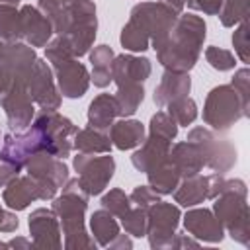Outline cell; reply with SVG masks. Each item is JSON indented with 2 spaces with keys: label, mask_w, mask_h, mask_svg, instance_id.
Segmentation results:
<instances>
[{
  "label": "cell",
  "mask_w": 250,
  "mask_h": 250,
  "mask_svg": "<svg viewBox=\"0 0 250 250\" xmlns=\"http://www.w3.org/2000/svg\"><path fill=\"white\" fill-rule=\"evenodd\" d=\"M205 37L207 23L201 16L180 14L166 39L156 49V59L166 70L189 72L199 61Z\"/></svg>",
  "instance_id": "1"
},
{
  "label": "cell",
  "mask_w": 250,
  "mask_h": 250,
  "mask_svg": "<svg viewBox=\"0 0 250 250\" xmlns=\"http://www.w3.org/2000/svg\"><path fill=\"white\" fill-rule=\"evenodd\" d=\"M51 23L57 37H61L68 51L80 59L90 53L96 39V4L92 0H62Z\"/></svg>",
  "instance_id": "2"
},
{
  "label": "cell",
  "mask_w": 250,
  "mask_h": 250,
  "mask_svg": "<svg viewBox=\"0 0 250 250\" xmlns=\"http://www.w3.org/2000/svg\"><path fill=\"white\" fill-rule=\"evenodd\" d=\"M62 193L53 197L51 209L57 213L62 234H64V248L66 250H84L96 248V240L88 234L84 215L88 209L90 195L82 189L78 178H68L62 184Z\"/></svg>",
  "instance_id": "3"
},
{
  "label": "cell",
  "mask_w": 250,
  "mask_h": 250,
  "mask_svg": "<svg viewBox=\"0 0 250 250\" xmlns=\"http://www.w3.org/2000/svg\"><path fill=\"white\" fill-rule=\"evenodd\" d=\"M246 195L248 188L242 180H225V186L213 199L215 203L211 209L221 221L225 232L242 246H250V207Z\"/></svg>",
  "instance_id": "4"
},
{
  "label": "cell",
  "mask_w": 250,
  "mask_h": 250,
  "mask_svg": "<svg viewBox=\"0 0 250 250\" xmlns=\"http://www.w3.org/2000/svg\"><path fill=\"white\" fill-rule=\"evenodd\" d=\"M45 59L53 68L55 82L59 86L61 96L76 100L88 92L90 72L78 61V57H74L68 51V47L62 43L61 37H55L45 45Z\"/></svg>",
  "instance_id": "5"
},
{
  "label": "cell",
  "mask_w": 250,
  "mask_h": 250,
  "mask_svg": "<svg viewBox=\"0 0 250 250\" xmlns=\"http://www.w3.org/2000/svg\"><path fill=\"white\" fill-rule=\"evenodd\" d=\"M250 111L244 107L238 92L230 84H221L209 90L203 104V121L217 133L229 131L238 119L248 117Z\"/></svg>",
  "instance_id": "6"
},
{
  "label": "cell",
  "mask_w": 250,
  "mask_h": 250,
  "mask_svg": "<svg viewBox=\"0 0 250 250\" xmlns=\"http://www.w3.org/2000/svg\"><path fill=\"white\" fill-rule=\"evenodd\" d=\"M33 125L41 131L43 143H45V150L57 158H66L72 152V139L78 131V127L64 115H61L57 109L47 111L41 109L35 117H33Z\"/></svg>",
  "instance_id": "7"
},
{
  "label": "cell",
  "mask_w": 250,
  "mask_h": 250,
  "mask_svg": "<svg viewBox=\"0 0 250 250\" xmlns=\"http://www.w3.org/2000/svg\"><path fill=\"white\" fill-rule=\"evenodd\" d=\"M188 141H191L203 154V162L213 172L225 174L236 164V148L227 139L221 137L217 131L207 127H193L188 133Z\"/></svg>",
  "instance_id": "8"
},
{
  "label": "cell",
  "mask_w": 250,
  "mask_h": 250,
  "mask_svg": "<svg viewBox=\"0 0 250 250\" xmlns=\"http://www.w3.org/2000/svg\"><path fill=\"white\" fill-rule=\"evenodd\" d=\"M27 176L35 182L39 189V199L49 201L57 195V191L62 188V184L68 180V166L62 158H57L49 152H37L25 162Z\"/></svg>",
  "instance_id": "9"
},
{
  "label": "cell",
  "mask_w": 250,
  "mask_h": 250,
  "mask_svg": "<svg viewBox=\"0 0 250 250\" xmlns=\"http://www.w3.org/2000/svg\"><path fill=\"white\" fill-rule=\"evenodd\" d=\"M72 166L78 172V182H80L82 189L90 197L100 195L107 188V184L115 172V160L109 152H105L102 156L76 152V156L72 158Z\"/></svg>",
  "instance_id": "10"
},
{
  "label": "cell",
  "mask_w": 250,
  "mask_h": 250,
  "mask_svg": "<svg viewBox=\"0 0 250 250\" xmlns=\"http://www.w3.org/2000/svg\"><path fill=\"white\" fill-rule=\"evenodd\" d=\"M176 18H178V14L172 12L168 6H164L158 0L156 2H141V4L133 6L131 14H129V20H133L146 31V35L150 37V47L154 51L166 39Z\"/></svg>",
  "instance_id": "11"
},
{
  "label": "cell",
  "mask_w": 250,
  "mask_h": 250,
  "mask_svg": "<svg viewBox=\"0 0 250 250\" xmlns=\"http://www.w3.org/2000/svg\"><path fill=\"white\" fill-rule=\"evenodd\" d=\"M182 213L168 201H156L146 209V236L150 248H170Z\"/></svg>",
  "instance_id": "12"
},
{
  "label": "cell",
  "mask_w": 250,
  "mask_h": 250,
  "mask_svg": "<svg viewBox=\"0 0 250 250\" xmlns=\"http://www.w3.org/2000/svg\"><path fill=\"white\" fill-rule=\"evenodd\" d=\"M37 61L35 49L27 43H6L0 39V96L12 80L27 78L33 62Z\"/></svg>",
  "instance_id": "13"
},
{
  "label": "cell",
  "mask_w": 250,
  "mask_h": 250,
  "mask_svg": "<svg viewBox=\"0 0 250 250\" xmlns=\"http://www.w3.org/2000/svg\"><path fill=\"white\" fill-rule=\"evenodd\" d=\"M0 105L6 113L10 131H23L31 125L35 117V109H33V100L27 92L25 78L12 80V84L0 96Z\"/></svg>",
  "instance_id": "14"
},
{
  "label": "cell",
  "mask_w": 250,
  "mask_h": 250,
  "mask_svg": "<svg viewBox=\"0 0 250 250\" xmlns=\"http://www.w3.org/2000/svg\"><path fill=\"white\" fill-rule=\"evenodd\" d=\"M41 150H45L41 131L31 123L23 131H10L8 135H4L2 148H0V158L8 164L16 166L18 170H23L25 162Z\"/></svg>",
  "instance_id": "15"
},
{
  "label": "cell",
  "mask_w": 250,
  "mask_h": 250,
  "mask_svg": "<svg viewBox=\"0 0 250 250\" xmlns=\"http://www.w3.org/2000/svg\"><path fill=\"white\" fill-rule=\"evenodd\" d=\"M25 84H27V92H29L33 104H37L41 109L53 111V109L61 107L62 96L59 92L53 68L47 62V59L37 57V61L33 62V66L25 78Z\"/></svg>",
  "instance_id": "16"
},
{
  "label": "cell",
  "mask_w": 250,
  "mask_h": 250,
  "mask_svg": "<svg viewBox=\"0 0 250 250\" xmlns=\"http://www.w3.org/2000/svg\"><path fill=\"white\" fill-rule=\"evenodd\" d=\"M27 227L31 234L33 248L39 250H59L62 246L61 240V223L53 209L39 207L31 211L27 217Z\"/></svg>",
  "instance_id": "17"
},
{
  "label": "cell",
  "mask_w": 250,
  "mask_h": 250,
  "mask_svg": "<svg viewBox=\"0 0 250 250\" xmlns=\"http://www.w3.org/2000/svg\"><path fill=\"white\" fill-rule=\"evenodd\" d=\"M184 229L189 236L201 242L217 244L225 238V229L211 209L205 207H188L184 215Z\"/></svg>",
  "instance_id": "18"
},
{
  "label": "cell",
  "mask_w": 250,
  "mask_h": 250,
  "mask_svg": "<svg viewBox=\"0 0 250 250\" xmlns=\"http://www.w3.org/2000/svg\"><path fill=\"white\" fill-rule=\"evenodd\" d=\"M20 18H21V33H23V41L27 45L35 47H45L51 37H53V23L49 21V18L35 6L31 4H23L20 8Z\"/></svg>",
  "instance_id": "19"
},
{
  "label": "cell",
  "mask_w": 250,
  "mask_h": 250,
  "mask_svg": "<svg viewBox=\"0 0 250 250\" xmlns=\"http://www.w3.org/2000/svg\"><path fill=\"white\" fill-rule=\"evenodd\" d=\"M152 64L146 57H135V55H117L111 62V82L117 86L123 84H145V80L150 76Z\"/></svg>",
  "instance_id": "20"
},
{
  "label": "cell",
  "mask_w": 250,
  "mask_h": 250,
  "mask_svg": "<svg viewBox=\"0 0 250 250\" xmlns=\"http://www.w3.org/2000/svg\"><path fill=\"white\" fill-rule=\"evenodd\" d=\"M170 148H172V141L148 133V137H145V141L141 143V148H137L133 152L131 162H133V166L139 172H145L146 174L150 168H154L160 162L168 160Z\"/></svg>",
  "instance_id": "21"
},
{
  "label": "cell",
  "mask_w": 250,
  "mask_h": 250,
  "mask_svg": "<svg viewBox=\"0 0 250 250\" xmlns=\"http://www.w3.org/2000/svg\"><path fill=\"white\" fill-rule=\"evenodd\" d=\"M191 90V78L189 72H176V70H164L158 86L154 88V104L158 107H166L170 102L182 100Z\"/></svg>",
  "instance_id": "22"
},
{
  "label": "cell",
  "mask_w": 250,
  "mask_h": 250,
  "mask_svg": "<svg viewBox=\"0 0 250 250\" xmlns=\"http://www.w3.org/2000/svg\"><path fill=\"white\" fill-rule=\"evenodd\" d=\"M37 199H39V189L29 176L18 174L14 180H10L4 186L2 191V201L12 211H23Z\"/></svg>",
  "instance_id": "23"
},
{
  "label": "cell",
  "mask_w": 250,
  "mask_h": 250,
  "mask_svg": "<svg viewBox=\"0 0 250 250\" xmlns=\"http://www.w3.org/2000/svg\"><path fill=\"white\" fill-rule=\"evenodd\" d=\"M170 162L174 164V168L178 170L180 178H188V176H195L203 170L205 162H203V154L201 150L191 143V141H180L170 148Z\"/></svg>",
  "instance_id": "24"
},
{
  "label": "cell",
  "mask_w": 250,
  "mask_h": 250,
  "mask_svg": "<svg viewBox=\"0 0 250 250\" xmlns=\"http://www.w3.org/2000/svg\"><path fill=\"white\" fill-rule=\"evenodd\" d=\"M145 137H146L145 125L139 119L123 117L119 121H113V125L109 127V141L119 150H131V148L141 146Z\"/></svg>",
  "instance_id": "25"
},
{
  "label": "cell",
  "mask_w": 250,
  "mask_h": 250,
  "mask_svg": "<svg viewBox=\"0 0 250 250\" xmlns=\"http://www.w3.org/2000/svg\"><path fill=\"white\" fill-rule=\"evenodd\" d=\"M119 117L115 94H98L88 105V127L109 131L113 121Z\"/></svg>",
  "instance_id": "26"
},
{
  "label": "cell",
  "mask_w": 250,
  "mask_h": 250,
  "mask_svg": "<svg viewBox=\"0 0 250 250\" xmlns=\"http://www.w3.org/2000/svg\"><path fill=\"white\" fill-rule=\"evenodd\" d=\"M172 193H174V201L178 205H182L186 209L195 207L207 199V176L195 174V176L182 178Z\"/></svg>",
  "instance_id": "27"
},
{
  "label": "cell",
  "mask_w": 250,
  "mask_h": 250,
  "mask_svg": "<svg viewBox=\"0 0 250 250\" xmlns=\"http://www.w3.org/2000/svg\"><path fill=\"white\" fill-rule=\"evenodd\" d=\"M90 232L98 246L109 248V244L121 234L119 223L115 221V215H111L107 209H98L90 217Z\"/></svg>",
  "instance_id": "28"
},
{
  "label": "cell",
  "mask_w": 250,
  "mask_h": 250,
  "mask_svg": "<svg viewBox=\"0 0 250 250\" xmlns=\"http://www.w3.org/2000/svg\"><path fill=\"white\" fill-rule=\"evenodd\" d=\"M0 39L6 43H18L23 39L20 0H0Z\"/></svg>",
  "instance_id": "29"
},
{
  "label": "cell",
  "mask_w": 250,
  "mask_h": 250,
  "mask_svg": "<svg viewBox=\"0 0 250 250\" xmlns=\"http://www.w3.org/2000/svg\"><path fill=\"white\" fill-rule=\"evenodd\" d=\"M111 146L113 145L109 141V135L94 127L78 129L72 139V148H76L78 152H86V154H105L111 150Z\"/></svg>",
  "instance_id": "30"
},
{
  "label": "cell",
  "mask_w": 250,
  "mask_h": 250,
  "mask_svg": "<svg viewBox=\"0 0 250 250\" xmlns=\"http://www.w3.org/2000/svg\"><path fill=\"white\" fill-rule=\"evenodd\" d=\"M113 49L109 45H98L94 51H90V62H92V74L90 82L98 88H105L111 82V62H113Z\"/></svg>",
  "instance_id": "31"
},
{
  "label": "cell",
  "mask_w": 250,
  "mask_h": 250,
  "mask_svg": "<svg viewBox=\"0 0 250 250\" xmlns=\"http://www.w3.org/2000/svg\"><path fill=\"white\" fill-rule=\"evenodd\" d=\"M146 178H148V186H150L156 193H160V195L172 193V191L176 189V186L180 184V180H182L180 174H178V170H176L174 164L170 162V158L164 160V162H160L158 166L150 168V170L146 172Z\"/></svg>",
  "instance_id": "32"
},
{
  "label": "cell",
  "mask_w": 250,
  "mask_h": 250,
  "mask_svg": "<svg viewBox=\"0 0 250 250\" xmlns=\"http://www.w3.org/2000/svg\"><path fill=\"white\" fill-rule=\"evenodd\" d=\"M117 109L119 117H131L143 104L145 100V86L143 84H123L117 86Z\"/></svg>",
  "instance_id": "33"
},
{
  "label": "cell",
  "mask_w": 250,
  "mask_h": 250,
  "mask_svg": "<svg viewBox=\"0 0 250 250\" xmlns=\"http://www.w3.org/2000/svg\"><path fill=\"white\" fill-rule=\"evenodd\" d=\"M119 41L123 45V49L131 51V53H145L148 47H150V37L146 35V31L135 23L133 20H129L123 29H121V35H119Z\"/></svg>",
  "instance_id": "34"
},
{
  "label": "cell",
  "mask_w": 250,
  "mask_h": 250,
  "mask_svg": "<svg viewBox=\"0 0 250 250\" xmlns=\"http://www.w3.org/2000/svg\"><path fill=\"white\" fill-rule=\"evenodd\" d=\"M166 113H168L178 125L188 127V125H191V123L197 119V104H195L189 96H186V98H182V100L170 102V104L166 105Z\"/></svg>",
  "instance_id": "35"
},
{
  "label": "cell",
  "mask_w": 250,
  "mask_h": 250,
  "mask_svg": "<svg viewBox=\"0 0 250 250\" xmlns=\"http://www.w3.org/2000/svg\"><path fill=\"white\" fill-rule=\"evenodd\" d=\"M217 16L225 27H234L248 20V0H223Z\"/></svg>",
  "instance_id": "36"
},
{
  "label": "cell",
  "mask_w": 250,
  "mask_h": 250,
  "mask_svg": "<svg viewBox=\"0 0 250 250\" xmlns=\"http://www.w3.org/2000/svg\"><path fill=\"white\" fill-rule=\"evenodd\" d=\"M102 207L104 209H107L111 215H115L117 219H121L129 209H131V199H129V195L123 191V189H119V188H113V189H109L107 193H104L102 195Z\"/></svg>",
  "instance_id": "37"
},
{
  "label": "cell",
  "mask_w": 250,
  "mask_h": 250,
  "mask_svg": "<svg viewBox=\"0 0 250 250\" xmlns=\"http://www.w3.org/2000/svg\"><path fill=\"white\" fill-rule=\"evenodd\" d=\"M205 61L209 62L211 68H215L219 72H227V70H232L236 66L234 53H230L229 49L217 47V45H211L205 49Z\"/></svg>",
  "instance_id": "38"
},
{
  "label": "cell",
  "mask_w": 250,
  "mask_h": 250,
  "mask_svg": "<svg viewBox=\"0 0 250 250\" xmlns=\"http://www.w3.org/2000/svg\"><path fill=\"white\" fill-rule=\"evenodd\" d=\"M148 133H150V135L164 137V139H168V141H174V139L178 137V123H176L166 111H156V113L150 117Z\"/></svg>",
  "instance_id": "39"
},
{
  "label": "cell",
  "mask_w": 250,
  "mask_h": 250,
  "mask_svg": "<svg viewBox=\"0 0 250 250\" xmlns=\"http://www.w3.org/2000/svg\"><path fill=\"white\" fill-rule=\"evenodd\" d=\"M121 225H123L125 232L131 236H146V209L131 207L121 217Z\"/></svg>",
  "instance_id": "40"
},
{
  "label": "cell",
  "mask_w": 250,
  "mask_h": 250,
  "mask_svg": "<svg viewBox=\"0 0 250 250\" xmlns=\"http://www.w3.org/2000/svg\"><path fill=\"white\" fill-rule=\"evenodd\" d=\"M232 47H234V53L236 57L248 64L250 62V43H248V20L240 21L238 25H234V31H232Z\"/></svg>",
  "instance_id": "41"
},
{
  "label": "cell",
  "mask_w": 250,
  "mask_h": 250,
  "mask_svg": "<svg viewBox=\"0 0 250 250\" xmlns=\"http://www.w3.org/2000/svg\"><path fill=\"white\" fill-rule=\"evenodd\" d=\"M230 86L238 92L244 107L250 111V70H248V66H242V68L234 70V76L230 80Z\"/></svg>",
  "instance_id": "42"
},
{
  "label": "cell",
  "mask_w": 250,
  "mask_h": 250,
  "mask_svg": "<svg viewBox=\"0 0 250 250\" xmlns=\"http://www.w3.org/2000/svg\"><path fill=\"white\" fill-rule=\"evenodd\" d=\"M131 203H135L137 207H143V209H148L152 203L160 201V193H156L150 186H137L131 195H129Z\"/></svg>",
  "instance_id": "43"
},
{
  "label": "cell",
  "mask_w": 250,
  "mask_h": 250,
  "mask_svg": "<svg viewBox=\"0 0 250 250\" xmlns=\"http://www.w3.org/2000/svg\"><path fill=\"white\" fill-rule=\"evenodd\" d=\"M188 8L193 12H203L207 16H217L221 10L223 0H186Z\"/></svg>",
  "instance_id": "44"
},
{
  "label": "cell",
  "mask_w": 250,
  "mask_h": 250,
  "mask_svg": "<svg viewBox=\"0 0 250 250\" xmlns=\"http://www.w3.org/2000/svg\"><path fill=\"white\" fill-rule=\"evenodd\" d=\"M20 221L12 209H4L0 205V232H14L18 230Z\"/></svg>",
  "instance_id": "45"
},
{
  "label": "cell",
  "mask_w": 250,
  "mask_h": 250,
  "mask_svg": "<svg viewBox=\"0 0 250 250\" xmlns=\"http://www.w3.org/2000/svg\"><path fill=\"white\" fill-rule=\"evenodd\" d=\"M21 170H18L16 166H12V164H8V162H4L2 158H0V188H4L10 180H14L18 174H20Z\"/></svg>",
  "instance_id": "46"
},
{
  "label": "cell",
  "mask_w": 250,
  "mask_h": 250,
  "mask_svg": "<svg viewBox=\"0 0 250 250\" xmlns=\"http://www.w3.org/2000/svg\"><path fill=\"white\" fill-rule=\"evenodd\" d=\"M37 8L49 18V21L55 18V14L59 12V8H61V4H62V0H37Z\"/></svg>",
  "instance_id": "47"
},
{
  "label": "cell",
  "mask_w": 250,
  "mask_h": 250,
  "mask_svg": "<svg viewBox=\"0 0 250 250\" xmlns=\"http://www.w3.org/2000/svg\"><path fill=\"white\" fill-rule=\"evenodd\" d=\"M184 246H199V240H193L188 234H178L176 232L172 242H170V248H184Z\"/></svg>",
  "instance_id": "48"
},
{
  "label": "cell",
  "mask_w": 250,
  "mask_h": 250,
  "mask_svg": "<svg viewBox=\"0 0 250 250\" xmlns=\"http://www.w3.org/2000/svg\"><path fill=\"white\" fill-rule=\"evenodd\" d=\"M109 248H113V250H119V248H133V242H131V238H129V236L119 234V236L109 244Z\"/></svg>",
  "instance_id": "49"
},
{
  "label": "cell",
  "mask_w": 250,
  "mask_h": 250,
  "mask_svg": "<svg viewBox=\"0 0 250 250\" xmlns=\"http://www.w3.org/2000/svg\"><path fill=\"white\" fill-rule=\"evenodd\" d=\"M158 2H162L164 6H168L172 12H176L178 16L182 14V10H184V4H186V0H158Z\"/></svg>",
  "instance_id": "50"
}]
</instances>
